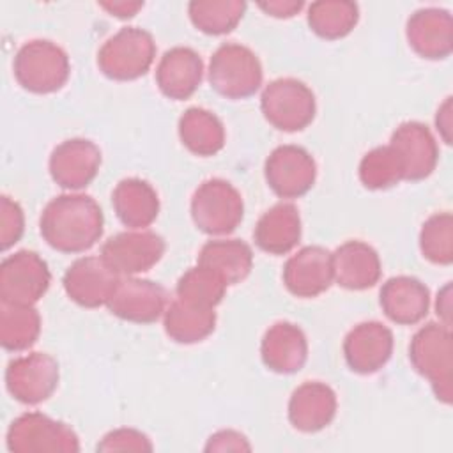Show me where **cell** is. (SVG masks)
<instances>
[{
	"label": "cell",
	"instance_id": "26",
	"mask_svg": "<svg viewBox=\"0 0 453 453\" xmlns=\"http://www.w3.org/2000/svg\"><path fill=\"white\" fill-rule=\"evenodd\" d=\"M111 203L117 218L133 230H143L157 218L159 212L156 189L147 180L134 177L124 179L115 186Z\"/></svg>",
	"mask_w": 453,
	"mask_h": 453
},
{
	"label": "cell",
	"instance_id": "23",
	"mask_svg": "<svg viewBox=\"0 0 453 453\" xmlns=\"http://www.w3.org/2000/svg\"><path fill=\"white\" fill-rule=\"evenodd\" d=\"M380 306L395 324L412 326L426 317L430 292L412 276H395L380 288Z\"/></svg>",
	"mask_w": 453,
	"mask_h": 453
},
{
	"label": "cell",
	"instance_id": "25",
	"mask_svg": "<svg viewBox=\"0 0 453 453\" xmlns=\"http://www.w3.org/2000/svg\"><path fill=\"white\" fill-rule=\"evenodd\" d=\"M253 239L262 251L285 255L301 239V216L294 203H278L264 212L253 230Z\"/></svg>",
	"mask_w": 453,
	"mask_h": 453
},
{
	"label": "cell",
	"instance_id": "41",
	"mask_svg": "<svg viewBox=\"0 0 453 453\" xmlns=\"http://www.w3.org/2000/svg\"><path fill=\"white\" fill-rule=\"evenodd\" d=\"M99 5L106 9L111 16L126 19L133 18L143 7V2H101Z\"/></svg>",
	"mask_w": 453,
	"mask_h": 453
},
{
	"label": "cell",
	"instance_id": "37",
	"mask_svg": "<svg viewBox=\"0 0 453 453\" xmlns=\"http://www.w3.org/2000/svg\"><path fill=\"white\" fill-rule=\"evenodd\" d=\"M149 437L134 428H117L103 437L97 451H150Z\"/></svg>",
	"mask_w": 453,
	"mask_h": 453
},
{
	"label": "cell",
	"instance_id": "18",
	"mask_svg": "<svg viewBox=\"0 0 453 453\" xmlns=\"http://www.w3.org/2000/svg\"><path fill=\"white\" fill-rule=\"evenodd\" d=\"M393 333L380 322H363L349 331L343 342L345 361L352 372L373 373L391 357Z\"/></svg>",
	"mask_w": 453,
	"mask_h": 453
},
{
	"label": "cell",
	"instance_id": "29",
	"mask_svg": "<svg viewBox=\"0 0 453 453\" xmlns=\"http://www.w3.org/2000/svg\"><path fill=\"white\" fill-rule=\"evenodd\" d=\"M163 324L166 334L177 343H196L207 338L216 327L214 308H198L173 299L165 313Z\"/></svg>",
	"mask_w": 453,
	"mask_h": 453
},
{
	"label": "cell",
	"instance_id": "10",
	"mask_svg": "<svg viewBox=\"0 0 453 453\" xmlns=\"http://www.w3.org/2000/svg\"><path fill=\"white\" fill-rule=\"evenodd\" d=\"M7 391L21 403L35 405L48 400L58 386V363L46 352H30L9 361Z\"/></svg>",
	"mask_w": 453,
	"mask_h": 453
},
{
	"label": "cell",
	"instance_id": "12",
	"mask_svg": "<svg viewBox=\"0 0 453 453\" xmlns=\"http://www.w3.org/2000/svg\"><path fill=\"white\" fill-rule=\"evenodd\" d=\"M267 186L281 198H299L308 193L317 177L311 154L297 145L276 147L264 166Z\"/></svg>",
	"mask_w": 453,
	"mask_h": 453
},
{
	"label": "cell",
	"instance_id": "27",
	"mask_svg": "<svg viewBox=\"0 0 453 453\" xmlns=\"http://www.w3.org/2000/svg\"><path fill=\"white\" fill-rule=\"evenodd\" d=\"M196 264L216 273L226 285H235L250 274L253 251L241 239H214L202 246Z\"/></svg>",
	"mask_w": 453,
	"mask_h": 453
},
{
	"label": "cell",
	"instance_id": "35",
	"mask_svg": "<svg viewBox=\"0 0 453 453\" xmlns=\"http://www.w3.org/2000/svg\"><path fill=\"white\" fill-rule=\"evenodd\" d=\"M419 248L423 257L434 264L453 262V216L449 212L434 214L423 223Z\"/></svg>",
	"mask_w": 453,
	"mask_h": 453
},
{
	"label": "cell",
	"instance_id": "38",
	"mask_svg": "<svg viewBox=\"0 0 453 453\" xmlns=\"http://www.w3.org/2000/svg\"><path fill=\"white\" fill-rule=\"evenodd\" d=\"M248 439L235 430H219L205 444V451H250Z\"/></svg>",
	"mask_w": 453,
	"mask_h": 453
},
{
	"label": "cell",
	"instance_id": "24",
	"mask_svg": "<svg viewBox=\"0 0 453 453\" xmlns=\"http://www.w3.org/2000/svg\"><path fill=\"white\" fill-rule=\"evenodd\" d=\"M336 414L334 391L319 380L301 384L290 396L288 419L301 432H319Z\"/></svg>",
	"mask_w": 453,
	"mask_h": 453
},
{
	"label": "cell",
	"instance_id": "36",
	"mask_svg": "<svg viewBox=\"0 0 453 453\" xmlns=\"http://www.w3.org/2000/svg\"><path fill=\"white\" fill-rule=\"evenodd\" d=\"M25 230L23 209L16 200L4 195L0 198V248L5 251L14 246Z\"/></svg>",
	"mask_w": 453,
	"mask_h": 453
},
{
	"label": "cell",
	"instance_id": "1",
	"mask_svg": "<svg viewBox=\"0 0 453 453\" xmlns=\"http://www.w3.org/2000/svg\"><path fill=\"white\" fill-rule=\"evenodd\" d=\"M103 211L83 193H65L46 203L39 228L42 239L57 251L83 253L103 235Z\"/></svg>",
	"mask_w": 453,
	"mask_h": 453
},
{
	"label": "cell",
	"instance_id": "6",
	"mask_svg": "<svg viewBox=\"0 0 453 453\" xmlns=\"http://www.w3.org/2000/svg\"><path fill=\"white\" fill-rule=\"evenodd\" d=\"M241 193L223 179L203 180L191 198V218L198 230L209 235H225L242 221Z\"/></svg>",
	"mask_w": 453,
	"mask_h": 453
},
{
	"label": "cell",
	"instance_id": "5",
	"mask_svg": "<svg viewBox=\"0 0 453 453\" xmlns=\"http://www.w3.org/2000/svg\"><path fill=\"white\" fill-rule=\"evenodd\" d=\"M262 64L246 46L237 42L221 44L211 57L209 83L226 99H246L262 85Z\"/></svg>",
	"mask_w": 453,
	"mask_h": 453
},
{
	"label": "cell",
	"instance_id": "17",
	"mask_svg": "<svg viewBox=\"0 0 453 453\" xmlns=\"http://www.w3.org/2000/svg\"><path fill=\"white\" fill-rule=\"evenodd\" d=\"M283 283L297 297H317L333 283V255L322 246H304L283 267Z\"/></svg>",
	"mask_w": 453,
	"mask_h": 453
},
{
	"label": "cell",
	"instance_id": "40",
	"mask_svg": "<svg viewBox=\"0 0 453 453\" xmlns=\"http://www.w3.org/2000/svg\"><path fill=\"white\" fill-rule=\"evenodd\" d=\"M451 97H446V101L439 106L437 117H435V126L437 131L441 133L442 140L446 143H451Z\"/></svg>",
	"mask_w": 453,
	"mask_h": 453
},
{
	"label": "cell",
	"instance_id": "9",
	"mask_svg": "<svg viewBox=\"0 0 453 453\" xmlns=\"http://www.w3.org/2000/svg\"><path fill=\"white\" fill-rule=\"evenodd\" d=\"M51 273L48 264L28 250L16 251L0 264V299L34 306L48 290Z\"/></svg>",
	"mask_w": 453,
	"mask_h": 453
},
{
	"label": "cell",
	"instance_id": "3",
	"mask_svg": "<svg viewBox=\"0 0 453 453\" xmlns=\"http://www.w3.org/2000/svg\"><path fill=\"white\" fill-rule=\"evenodd\" d=\"M16 81L28 92L51 94L60 90L71 73L67 53L55 42L34 39L25 42L12 62Z\"/></svg>",
	"mask_w": 453,
	"mask_h": 453
},
{
	"label": "cell",
	"instance_id": "20",
	"mask_svg": "<svg viewBox=\"0 0 453 453\" xmlns=\"http://www.w3.org/2000/svg\"><path fill=\"white\" fill-rule=\"evenodd\" d=\"M407 41L423 58H446L453 50V19L444 9H419L407 21Z\"/></svg>",
	"mask_w": 453,
	"mask_h": 453
},
{
	"label": "cell",
	"instance_id": "8",
	"mask_svg": "<svg viewBox=\"0 0 453 453\" xmlns=\"http://www.w3.org/2000/svg\"><path fill=\"white\" fill-rule=\"evenodd\" d=\"M7 449L12 453H76L80 441L76 432L62 421L41 412H27L16 418L7 430Z\"/></svg>",
	"mask_w": 453,
	"mask_h": 453
},
{
	"label": "cell",
	"instance_id": "16",
	"mask_svg": "<svg viewBox=\"0 0 453 453\" xmlns=\"http://www.w3.org/2000/svg\"><path fill=\"white\" fill-rule=\"evenodd\" d=\"M403 168V180L426 179L437 165L439 149L430 129L416 120L400 124L389 142Z\"/></svg>",
	"mask_w": 453,
	"mask_h": 453
},
{
	"label": "cell",
	"instance_id": "11",
	"mask_svg": "<svg viewBox=\"0 0 453 453\" xmlns=\"http://www.w3.org/2000/svg\"><path fill=\"white\" fill-rule=\"evenodd\" d=\"M165 253V241L152 230L120 232L101 248V258L119 274L134 276L154 267Z\"/></svg>",
	"mask_w": 453,
	"mask_h": 453
},
{
	"label": "cell",
	"instance_id": "4",
	"mask_svg": "<svg viewBox=\"0 0 453 453\" xmlns=\"http://www.w3.org/2000/svg\"><path fill=\"white\" fill-rule=\"evenodd\" d=\"M156 57L152 35L138 27H124L113 34L97 51L101 73L117 81H131L143 76Z\"/></svg>",
	"mask_w": 453,
	"mask_h": 453
},
{
	"label": "cell",
	"instance_id": "33",
	"mask_svg": "<svg viewBox=\"0 0 453 453\" xmlns=\"http://www.w3.org/2000/svg\"><path fill=\"white\" fill-rule=\"evenodd\" d=\"M226 283L211 269L195 265L188 269L177 281V299L198 308H216L221 303Z\"/></svg>",
	"mask_w": 453,
	"mask_h": 453
},
{
	"label": "cell",
	"instance_id": "34",
	"mask_svg": "<svg viewBox=\"0 0 453 453\" xmlns=\"http://www.w3.org/2000/svg\"><path fill=\"white\" fill-rule=\"evenodd\" d=\"M359 179L370 189H386L403 180V168L389 145L365 154L359 163Z\"/></svg>",
	"mask_w": 453,
	"mask_h": 453
},
{
	"label": "cell",
	"instance_id": "39",
	"mask_svg": "<svg viewBox=\"0 0 453 453\" xmlns=\"http://www.w3.org/2000/svg\"><path fill=\"white\" fill-rule=\"evenodd\" d=\"M258 7L262 11H265L267 14L274 16V18H292L294 14H297L304 4L303 2H292V0H271V2H260Z\"/></svg>",
	"mask_w": 453,
	"mask_h": 453
},
{
	"label": "cell",
	"instance_id": "19",
	"mask_svg": "<svg viewBox=\"0 0 453 453\" xmlns=\"http://www.w3.org/2000/svg\"><path fill=\"white\" fill-rule=\"evenodd\" d=\"M203 62L200 55L186 46H175L161 57L156 67L159 90L175 101L191 97L202 83Z\"/></svg>",
	"mask_w": 453,
	"mask_h": 453
},
{
	"label": "cell",
	"instance_id": "21",
	"mask_svg": "<svg viewBox=\"0 0 453 453\" xmlns=\"http://www.w3.org/2000/svg\"><path fill=\"white\" fill-rule=\"evenodd\" d=\"M333 255V280L349 290H365L380 278V258L363 241H347Z\"/></svg>",
	"mask_w": 453,
	"mask_h": 453
},
{
	"label": "cell",
	"instance_id": "42",
	"mask_svg": "<svg viewBox=\"0 0 453 453\" xmlns=\"http://www.w3.org/2000/svg\"><path fill=\"white\" fill-rule=\"evenodd\" d=\"M437 315L441 317L444 326H451V285H444V288L439 290L437 294V303H435Z\"/></svg>",
	"mask_w": 453,
	"mask_h": 453
},
{
	"label": "cell",
	"instance_id": "32",
	"mask_svg": "<svg viewBox=\"0 0 453 453\" xmlns=\"http://www.w3.org/2000/svg\"><path fill=\"white\" fill-rule=\"evenodd\" d=\"M244 11L246 4L239 0H193L188 5L193 25L209 35L232 32Z\"/></svg>",
	"mask_w": 453,
	"mask_h": 453
},
{
	"label": "cell",
	"instance_id": "14",
	"mask_svg": "<svg viewBox=\"0 0 453 453\" xmlns=\"http://www.w3.org/2000/svg\"><path fill=\"white\" fill-rule=\"evenodd\" d=\"M120 276L101 257H81L64 274V290L85 308L106 306Z\"/></svg>",
	"mask_w": 453,
	"mask_h": 453
},
{
	"label": "cell",
	"instance_id": "13",
	"mask_svg": "<svg viewBox=\"0 0 453 453\" xmlns=\"http://www.w3.org/2000/svg\"><path fill=\"white\" fill-rule=\"evenodd\" d=\"M106 306L122 320L150 324L165 313L168 294L156 281L136 276H120Z\"/></svg>",
	"mask_w": 453,
	"mask_h": 453
},
{
	"label": "cell",
	"instance_id": "15",
	"mask_svg": "<svg viewBox=\"0 0 453 453\" xmlns=\"http://www.w3.org/2000/svg\"><path fill=\"white\" fill-rule=\"evenodd\" d=\"M50 175L64 189L88 186L99 172L101 150L85 138H71L58 143L50 156Z\"/></svg>",
	"mask_w": 453,
	"mask_h": 453
},
{
	"label": "cell",
	"instance_id": "28",
	"mask_svg": "<svg viewBox=\"0 0 453 453\" xmlns=\"http://www.w3.org/2000/svg\"><path fill=\"white\" fill-rule=\"evenodd\" d=\"M179 136L182 145L196 156H214L225 145V127L221 120L205 108H189L179 119Z\"/></svg>",
	"mask_w": 453,
	"mask_h": 453
},
{
	"label": "cell",
	"instance_id": "2",
	"mask_svg": "<svg viewBox=\"0 0 453 453\" xmlns=\"http://www.w3.org/2000/svg\"><path fill=\"white\" fill-rule=\"evenodd\" d=\"M409 359L416 372L428 379L435 396L444 403H451L453 347L449 327L435 322L423 326L411 340Z\"/></svg>",
	"mask_w": 453,
	"mask_h": 453
},
{
	"label": "cell",
	"instance_id": "7",
	"mask_svg": "<svg viewBox=\"0 0 453 453\" xmlns=\"http://www.w3.org/2000/svg\"><path fill=\"white\" fill-rule=\"evenodd\" d=\"M265 120L281 131H301L315 117L317 104L311 88L296 78L271 81L260 97Z\"/></svg>",
	"mask_w": 453,
	"mask_h": 453
},
{
	"label": "cell",
	"instance_id": "31",
	"mask_svg": "<svg viewBox=\"0 0 453 453\" xmlns=\"http://www.w3.org/2000/svg\"><path fill=\"white\" fill-rule=\"evenodd\" d=\"M359 19V7L345 0H322L308 7L310 28L324 39L334 41L352 32Z\"/></svg>",
	"mask_w": 453,
	"mask_h": 453
},
{
	"label": "cell",
	"instance_id": "30",
	"mask_svg": "<svg viewBox=\"0 0 453 453\" xmlns=\"http://www.w3.org/2000/svg\"><path fill=\"white\" fill-rule=\"evenodd\" d=\"M41 333V317L34 306L0 301V343L4 349L21 352L30 349Z\"/></svg>",
	"mask_w": 453,
	"mask_h": 453
},
{
	"label": "cell",
	"instance_id": "22",
	"mask_svg": "<svg viewBox=\"0 0 453 453\" xmlns=\"http://www.w3.org/2000/svg\"><path fill=\"white\" fill-rule=\"evenodd\" d=\"M264 365L276 373H294L308 357V342L303 329L292 322L273 324L260 345Z\"/></svg>",
	"mask_w": 453,
	"mask_h": 453
}]
</instances>
